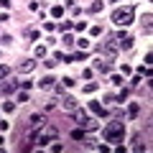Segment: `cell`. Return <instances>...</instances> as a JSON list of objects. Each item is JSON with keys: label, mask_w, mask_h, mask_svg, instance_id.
<instances>
[{"label": "cell", "mask_w": 153, "mask_h": 153, "mask_svg": "<svg viewBox=\"0 0 153 153\" xmlns=\"http://www.w3.org/2000/svg\"><path fill=\"white\" fill-rule=\"evenodd\" d=\"M102 138L105 143H123V138H125V125L123 123H107V125L102 128Z\"/></svg>", "instance_id": "1"}, {"label": "cell", "mask_w": 153, "mask_h": 153, "mask_svg": "<svg viewBox=\"0 0 153 153\" xmlns=\"http://www.w3.org/2000/svg\"><path fill=\"white\" fill-rule=\"evenodd\" d=\"M133 16H135V8H133V5L115 8V10H112V23H115V26H130Z\"/></svg>", "instance_id": "2"}, {"label": "cell", "mask_w": 153, "mask_h": 153, "mask_svg": "<svg viewBox=\"0 0 153 153\" xmlns=\"http://www.w3.org/2000/svg\"><path fill=\"white\" fill-rule=\"evenodd\" d=\"M51 140H56V128H46V130L36 138L38 146H46V143H51Z\"/></svg>", "instance_id": "3"}, {"label": "cell", "mask_w": 153, "mask_h": 153, "mask_svg": "<svg viewBox=\"0 0 153 153\" xmlns=\"http://www.w3.org/2000/svg\"><path fill=\"white\" fill-rule=\"evenodd\" d=\"M74 112H76V123L82 128H94V120H89L87 112H82V110H74Z\"/></svg>", "instance_id": "4"}, {"label": "cell", "mask_w": 153, "mask_h": 153, "mask_svg": "<svg viewBox=\"0 0 153 153\" xmlns=\"http://www.w3.org/2000/svg\"><path fill=\"white\" fill-rule=\"evenodd\" d=\"M33 69H36V61L33 59H26L23 64H18V71H21V74H31Z\"/></svg>", "instance_id": "5"}, {"label": "cell", "mask_w": 153, "mask_h": 153, "mask_svg": "<svg viewBox=\"0 0 153 153\" xmlns=\"http://www.w3.org/2000/svg\"><path fill=\"white\" fill-rule=\"evenodd\" d=\"M140 31L146 33V36H151V13H146V16L140 18Z\"/></svg>", "instance_id": "6"}, {"label": "cell", "mask_w": 153, "mask_h": 153, "mask_svg": "<svg viewBox=\"0 0 153 153\" xmlns=\"http://www.w3.org/2000/svg\"><path fill=\"white\" fill-rule=\"evenodd\" d=\"M89 110H92L94 115H100V117H105V115H107V110H105L102 105L97 102V100H92V102H89Z\"/></svg>", "instance_id": "7"}, {"label": "cell", "mask_w": 153, "mask_h": 153, "mask_svg": "<svg viewBox=\"0 0 153 153\" xmlns=\"http://www.w3.org/2000/svg\"><path fill=\"white\" fill-rule=\"evenodd\" d=\"M54 84H56V76H44V79H41V82H38V87H41V89H51V87H54Z\"/></svg>", "instance_id": "8"}, {"label": "cell", "mask_w": 153, "mask_h": 153, "mask_svg": "<svg viewBox=\"0 0 153 153\" xmlns=\"http://www.w3.org/2000/svg\"><path fill=\"white\" fill-rule=\"evenodd\" d=\"M61 107L69 110V112H74V110H76V100L74 97H64V100H61Z\"/></svg>", "instance_id": "9"}, {"label": "cell", "mask_w": 153, "mask_h": 153, "mask_svg": "<svg viewBox=\"0 0 153 153\" xmlns=\"http://www.w3.org/2000/svg\"><path fill=\"white\" fill-rule=\"evenodd\" d=\"M94 69L102 71V74H107V71H110V64H107L105 59H100V61H94Z\"/></svg>", "instance_id": "10"}, {"label": "cell", "mask_w": 153, "mask_h": 153, "mask_svg": "<svg viewBox=\"0 0 153 153\" xmlns=\"http://www.w3.org/2000/svg\"><path fill=\"white\" fill-rule=\"evenodd\" d=\"M102 8H105V0H94L92 5H89V13H100Z\"/></svg>", "instance_id": "11"}, {"label": "cell", "mask_w": 153, "mask_h": 153, "mask_svg": "<svg viewBox=\"0 0 153 153\" xmlns=\"http://www.w3.org/2000/svg\"><path fill=\"white\" fill-rule=\"evenodd\" d=\"M138 112H140V102H130V110H128V115H130V117H135Z\"/></svg>", "instance_id": "12"}, {"label": "cell", "mask_w": 153, "mask_h": 153, "mask_svg": "<svg viewBox=\"0 0 153 153\" xmlns=\"http://www.w3.org/2000/svg\"><path fill=\"white\" fill-rule=\"evenodd\" d=\"M97 89H100V84H97V82H89V84H84V92H87V94H89V92H97Z\"/></svg>", "instance_id": "13"}, {"label": "cell", "mask_w": 153, "mask_h": 153, "mask_svg": "<svg viewBox=\"0 0 153 153\" xmlns=\"http://www.w3.org/2000/svg\"><path fill=\"white\" fill-rule=\"evenodd\" d=\"M51 16H54V18H61V16H64V8H61V5H54V8H51Z\"/></svg>", "instance_id": "14"}, {"label": "cell", "mask_w": 153, "mask_h": 153, "mask_svg": "<svg viewBox=\"0 0 153 153\" xmlns=\"http://www.w3.org/2000/svg\"><path fill=\"white\" fill-rule=\"evenodd\" d=\"M8 74H10V66H5V64H0V79H5Z\"/></svg>", "instance_id": "15"}, {"label": "cell", "mask_w": 153, "mask_h": 153, "mask_svg": "<svg viewBox=\"0 0 153 153\" xmlns=\"http://www.w3.org/2000/svg\"><path fill=\"white\" fill-rule=\"evenodd\" d=\"M44 56H46V49L44 46H36V59H44Z\"/></svg>", "instance_id": "16"}, {"label": "cell", "mask_w": 153, "mask_h": 153, "mask_svg": "<svg viewBox=\"0 0 153 153\" xmlns=\"http://www.w3.org/2000/svg\"><path fill=\"white\" fill-rule=\"evenodd\" d=\"M3 110H5V112H16V102H5Z\"/></svg>", "instance_id": "17"}, {"label": "cell", "mask_w": 153, "mask_h": 153, "mask_svg": "<svg viewBox=\"0 0 153 153\" xmlns=\"http://www.w3.org/2000/svg\"><path fill=\"white\" fill-rule=\"evenodd\" d=\"M71 138H74V140H84V130H74Z\"/></svg>", "instance_id": "18"}, {"label": "cell", "mask_w": 153, "mask_h": 153, "mask_svg": "<svg viewBox=\"0 0 153 153\" xmlns=\"http://www.w3.org/2000/svg\"><path fill=\"white\" fill-rule=\"evenodd\" d=\"M76 44H79V49H89V38H79Z\"/></svg>", "instance_id": "19"}, {"label": "cell", "mask_w": 153, "mask_h": 153, "mask_svg": "<svg viewBox=\"0 0 153 153\" xmlns=\"http://www.w3.org/2000/svg\"><path fill=\"white\" fill-rule=\"evenodd\" d=\"M61 44H64V46H71V44H74V38H71V36H69V33H66V36H64V38H61Z\"/></svg>", "instance_id": "20"}, {"label": "cell", "mask_w": 153, "mask_h": 153, "mask_svg": "<svg viewBox=\"0 0 153 153\" xmlns=\"http://www.w3.org/2000/svg\"><path fill=\"white\" fill-rule=\"evenodd\" d=\"M61 82H64V87H74V84H76L74 79H71V76H64V79H61Z\"/></svg>", "instance_id": "21"}, {"label": "cell", "mask_w": 153, "mask_h": 153, "mask_svg": "<svg viewBox=\"0 0 153 153\" xmlns=\"http://www.w3.org/2000/svg\"><path fill=\"white\" fill-rule=\"evenodd\" d=\"M89 33H92V36H100V33H102V28H100V26H92V28H89Z\"/></svg>", "instance_id": "22"}, {"label": "cell", "mask_w": 153, "mask_h": 153, "mask_svg": "<svg viewBox=\"0 0 153 153\" xmlns=\"http://www.w3.org/2000/svg\"><path fill=\"white\" fill-rule=\"evenodd\" d=\"M110 82H112L115 87H120V84H123V76H112V79H110Z\"/></svg>", "instance_id": "23"}, {"label": "cell", "mask_w": 153, "mask_h": 153, "mask_svg": "<svg viewBox=\"0 0 153 153\" xmlns=\"http://www.w3.org/2000/svg\"><path fill=\"white\" fill-rule=\"evenodd\" d=\"M74 28H76V31H84V28H87V23H84V21H79V23H74Z\"/></svg>", "instance_id": "24"}, {"label": "cell", "mask_w": 153, "mask_h": 153, "mask_svg": "<svg viewBox=\"0 0 153 153\" xmlns=\"http://www.w3.org/2000/svg\"><path fill=\"white\" fill-rule=\"evenodd\" d=\"M0 5H3V8H10V0H0Z\"/></svg>", "instance_id": "25"}, {"label": "cell", "mask_w": 153, "mask_h": 153, "mask_svg": "<svg viewBox=\"0 0 153 153\" xmlns=\"http://www.w3.org/2000/svg\"><path fill=\"white\" fill-rule=\"evenodd\" d=\"M112 3H115V0H112Z\"/></svg>", "instance_id": "26"}]
</instances>
